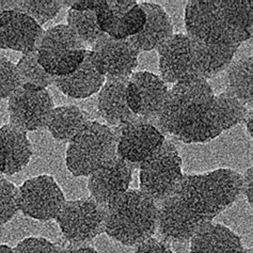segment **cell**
Listing matches in <instances>:
<instances>
[{
    "instance_id": "6da1fadb",
    "label": "cell",
    "mask_w": 253,
    "mask_h": 253,
    "mask_svg": "<svg viewBox=\"0 0 253 253\" xmlns=\"http://www.w3.org/2000/svg\"><path fill=\"white\" fill-rule=\"evenodd\" d=\"M242 194V175L221 168L202 174L183 175L175 196L196 214L212 221Z\"/></svg>"
},
{
    "instance_id": "7a4b0ae2",
    "label": "cell",
    "mask_w": 253,
    "mask_h": 253,
    "mask_svg": "<svg viewBox=\"0 0 253 253\" xmlns=\"http://www.w3.org/2000/svg\"><path fill=\"white\" fill-rule=\"evenodd\" d=\"M158 205L140 189H128L105 209L104 232L124 246H138L157 230Z\"/></svg>"
},
{
    "instance_id": "3957f363",
    "label": "cell",
    "mask_w": 253,
    "mask_h": 253,
    "mask_svg": "<svg viewBox=\"0 0 253 253\" xmlns=\"http://www.w3.org/2000/svg\"><path fill=\"white\" fill-rule=\"evenodd\" d=\"M214 97L212 88L204 78L196 77L176 83L169 89L154 124L164 135L175 137L200 113L211 107Z\"/></svg>"
},
{
    "instance_id": "277c9868",
    "label": "cell",
    "mask_w": 253,
    "mask_h": 253,
    "mask_svg": "<svg viewBox=\"0 0 253 253\" xmlns=\"http://www.w3.org/2000/svg\"><path fill=\"white\" fill-rule=\"evenodd\" d=\"M116 155V128L90 120L69 142L65 164L74 176H90Z\"/></svg>"
},
{
    "instance_id": "5b68a950",
    "label": "cell",
    "mask_w": 253,
    "mask_h": 253,
    "mask_svg": "<svg viewBox=\"0 0 253 253\" xmlns=\"http://www.w3.org/2000/svg\"><path fill=\"white\" fill-rule=\"evenodd\" d=\"M183 175L178 150L166 140L154 154L140 164V190L161 203L175 194Z\"/></svg>"
},
{
    "instance_id": "8992f818",
    "label": "cell",
    "mask_w": 253,
    "mask_h": 253,
    "mask_svg": "<svg viewBox=\"0 0 253 253\" xmlns=\"http://www.w3.org/2000/svg\"><path fill=\"white\" fill-rule=\"evenodd\" d=\"M37 52L43 69L51 76L61 77L84 62L88 49L68 25H57L44 31Z\"/></svg>"
},
{
    "instance_id": "52a82bcc",
    "label": "cell",
    "mask_w": 253,
    "mask_h": 253,
    "mask_svg": "<svg viewBox=\"0 0 253 253\" xmlns=\"http://www.w3.org/2000/svg\"><path fill=\"white\" fill-rule=\"evenodd\" d=\"M56 221L69 244L86 245L104 232L105 209L92 199L66 201Z\"/></svg>"
},
{
    "instance_id": "ba28073f",
    "label": "cell",
    "mask_w": 253,
    "mask_h": 253,
    "mask_svg": "<svg viewBox=\"0 0 253 253\" xmlns=\"http://www.w3.org/2000/svg\"><path fill=\"white\" fill-rule=\"evenodd\" d=\"M66 202L63 191L51 175L27 179L18 188V205L25 216L39 221L56 219Z\"/></svg>"
},
{
    "instance_id": "9c48e42d",
    "label": "cell",
    "mask_w": 253,
    "mask_h": 253,
    "mask_svg": "<svg viewBox=\"0 0 253 253\" xmlns=\"http://www.w3.org/2000/svg\"><path fill=\"white\" fill-rule=\"evenodd\" d=\"M187 36L204 44L235 42L226 26L218 0H191L185 8Z\"/></svg>"
},
{
    "instance_id": "30bf717a",
    "label": "cell",
    "mask_w": 253,
    "mask_h": 253,
    "mask_svg": "<svg viewBox=\"0 0 253 253\" xmlns=\"http://www.w3.org/2000/svg\"><path fill=\"white\" fill-rule=\"evenodd\" d=\"M117 155L134 165H140L161 148L165 135L155 124L141 118L117 126Z\"/></svg>"
},
{
    "instance_id": "8fae6325",
    "label": "cell",
    "mask_w": 253,
    "mask_h": 253,
    "mask_svg": "<svg viewBox=\"0 0 253 253\" xmlns=\"http://www.w3.org/2000/svg\"><path fill=\"white\" fill-rule=\"evenodd\" d=\"M54 108V101L47 90L21 85L9 97L10 124L26 132L41 129L46 127Z\"/></svg>"
},
{
    "instance_id": "7c38bea8",
    "label": "cell",
    "mask_w": 253,
    "mask_h": 253,
    "mask_svg": "<svg viewBox=\"0 0 253 253\" xmlns=\"http://www.w3.org/2000/svg\"><path fill=\"white\" fill-rule=\"evenodd\" d=\"M92 63L105 78H129L138 65L139 52L128 39L104 36L89 50Z\"/></svg>"
},
{
    "instance_id": "4fadbf2b",
    "label": "cell",
    "mask_w": 253,
    "mask_h": 253,
    "mask_svg": "<svg viewBox=\"0 0 253 253\" xmlns=\"http://www.w3.org/2000/svg\"><path fill=\"white\" fill-rule=\"evenodd\" d=\"M208 222L210 219L190 211L175 195L165 199L158 206L157 230L165 242H188Z\"/></svg>"
},
{
    "instance_id": "5bb4252c",
    "label": "cell",
    "mask_w": 253,
    "mask_h": 253,
    "mask_svg": "<svg viewBox=\"0 0 253 253\" xmlns=\"http://www.w3.org/2000/svg\"><path fill=\"white\" fill-rule=\"evenodd\" d=\"M127 104L138 118L156 120L167 98L169 88L161 76L151 72H134L127 84Z\"/></svg>"
},
{
    "instance_id": "9a60e30c",
    "label": "cell",
    "mask_w": 253,
    "mask_h": 253,
    "mask_svg": "<svg viewBox=\"0 0 253 253\" xmlns=\"http://www.w3.org/2000/svg\"><path fill=\"white\" fill-rule=\"evenodd\" d=\"M157 50L161 77L167 84L200 77L195 62L194 44L187 35H173Z\"/></svg>"
},
{
    "instance_id": "2e32d148",
    "label": "cell",
    "mask_w": 253,
    "mask_h": 253,
    "mask_svg": "<svg viewBox=\"0 0 253 253\" xmlns=\"http://www.w3.org/2000/svg\"><path fill=\"white\" fill-rule=\"evenodd\" d=\"M132 166L116 155L89 176L88 188L93 201L107 209L129 189Z\"/></svg>"
},
{
    "instance_id": "e0dca14e",
    "label": "cell",
    "mask_w": 253,
    "mask_h": 253,
    "mask_svg": "<svg viewBox=\"0 0 253 253\" xmlns=\"http://www.w3.org/2000/svg\"><path fill=\"white\" fill-rule=\"evenodd\" d=\"M44 30L31 17L16 10L0 14V48L21 51L24 55L37 51Z\"/></svg>"
},
{
    "instance_id": "ac0fdd59",
    "label": "cell",
    "mask_w": 253,
    "mask_h": 253,
    "mask_svg": "<svg viewBox=\"0 0 253 253\" xmlns=\"http://www.w3.org/2000/svg\"><path fill=\"white\" fill-rule=\"evenodd\" d=\"M32 145L27 132L11 124L0 127V174L11 176L27 167Z\"/></svg>"
},
{
    "instance_id": "d6986e66",
    "label": "cell",
    "mask_w": 253,
    "mask_h": 253,
    "mask_svg": "<svg viewBox=\"0 0 253 253\" xmlns=\"http://www.w3.org/2000/svg\"><path fill=\"white\" fill-rule=\"evenodd\" d=\"M129 78H107L98 92L97 110L110 127L132 121L138 117L127 104V84Z\"/></svg>"
},
{
    "instance_id": "ffe728a7",
    "label": "cell",
    "mask_w": 253,
    "mask_h": 253,
    "mask_svg": "<svg viewBox=\"0 0 253 253\" xmlns=\"http://www.w3.org/2000/svg\"><path fill=\"white\" fill-rule=\"evenodd\" d=\"M146 21L143 29L135 37L129 38L130 43L139 51H151L163 45L173 33L171 17L162 5L153 2H141Z\"/></svg>"
},
{
    "instance_id": "44dd1931",
    "label": "cell",
    "mask_w": 253,
    "mask_h": 253,
    "mask_svg": "<svg viewBox=\"0 0 253 253\" xmlns=\"http://www.w3.org/2000/svg\"><path fill=\"white\" fill-rule=\"evenodd\" d=\"M190 253H246L242 238L228 226L205 223L190 239Z\"/></svg>"
},
{
    "instance_id": "7402d4cb",
    "label": "cell",
    "mask_w": 253,
    "mask_h": 253,
    "mask_svg": "<svg viewBox=\"0 0 253 253\" xmlns=\"http://www.w3.org/2000/svg\"><path fill=\"white\" fill-rule=\"evenodd\" d=\"M105 82V76L92 63L88 50L84 62L71 74L55 77L54 84L66 96L84 99L99 92Z\"/></svg>"
},
{
    "instance_id": "603a6c76",
    "label": "cell",
    "mask_w": 253,
    "mask_h": 253,
    "mask_svg": "<svg viewBox=\"0 0 253 253\" xmlns=\"http://www.w3.org/2000/svg\"><path fill=\"white\" fill-rule=\"evenodd\" d=\"M194 44L195 62L200 77L211 79L217 76L234 60L241 44L226 42L219 44H204L191 40Z\"/></svg>"
},
{
    "instance_id": "cb8c5ba5",
    "label": "cell",
    "mask_w": 253,
    "mask_h": 253,
    "mask_svg": "<svg viewBox=\"0 0 253 253\" xmlns=\"http://www.w3.org/2000/svg\"><path fill=\"white\" fill-rule=\"evenodd\" d=\"M89 121V113L77 106H60L51 110L46 127L56 140L70 142Z\"/></svg>"
},
{
    "instance_id": "d4e9b609",
    "label": "cell",
    "mask_w": 253,
    "mask_h": 253,
    "mask_svg": "<svg viewBox=\"0 0 253 253\" xmlns=\"http://www.w3.org/2000/svg\"><path fill=\"white\" fill-rule=\"evenodd\" d=\"M226 26L239 44L248 41L253 32L252 0H218Z\"/></svg>"
},
{
    "instance_id": "484cf974",
    "label": "cell",
    "mask_w": 253,
    "mask_h": 253,
    "mask_svg": "<svg viewBox=\"0 0 253 253\" xmlns=\"http://www.w3.org/2000/svg\"><path fill=\"white\" fill-rule=\"evenodd\" d=\"M222 131L214 109V102H212L210 108L200 113L196 119L179 130L174 138L187 144L208 143L220 136Z\"/></svg>"
},
{
    "instance_id": "4316f807",
    "label": "cell",
    "mask_w": 253,
    "mask_h": 253,
    "mask_svg": "<svg viewBox=\"0 0 253 253\" xmlns=\"http://www.w3.org/2000/svg\"><path fill=\"white\" fill-rule=\"evenodd\" d=\"M229 88L244 105L252 108L253 103V62L252 56L233 60L226 69Z\"/></svg>"
},
{
    "instance_id": "83f0119b",
    "label": "cell",
    "mask_w": 253,
    "mask_h": 253,
    "mask_svg": "<svg viewBox=\"0 0 253 253\" xmlns=\"http://www.w3.org/2000/svg\"><path fill=\"white\" fill-rule=\"evenodd\" d=\"M68 26L85 47H93L99 39L106 36L99 27L95 11L70 9L68 12Z\"/></svg>"
},
{
    "instance_id": "f1b7e54d",
    "label": "cell",
    "mask_w": 253,
    "mask_h": 253,
    "mask_svg": "<svg viewBox=\"0 0 253 253\" xmlns=\"http://www.w3.org/2000/svg\"><path fill=\"white\" fill-rule=\"evenodd\" d=\"M214 109L223 131L246 121L248 115L247 106L228 89L219 95H215Z\"/></svg>"
},
{
    "instance_id": "f546056e",
    "label": "cell",
    "mask_w": 253,
    "mask_h": 253,
    "mask_svg": "<svg viewBox=\"0 0 253 253\" xmlns=\"http://www.w3.org/2000/svg\"><path fill=\"white\" fill-rule=\"evenodd\" d=\"M16 69L21 85L46 89L48 85L54 84L55 77L48 74L40 64L37 51L24 55L16 64Z\"/></svg>"
},
{
    "instance_id": "4dcf8cb0",
    "label": "cell",
    "mask_w": 253,
    "mask_h": 253,
    "mask_svg": "<svg viewBox=\"0 0 253 253\" xmlns=\"http://www.w3.org/2000/svg\"><path fill=\"white\" fill-rule=\"evenodd\" d=\"M137 4L134 0H103L95 11L99 27L106 35L110 36L121 18L132 6Z\"/></svg>"
},
{
    "instance_id": "1f68e13d",
    "label": "cell",
    "mask_w": 253,
    "mask_h": 253,
    "mask_svg": "<svg viewBox=\"0 0 253 253\" xmlns=\"http://www.w3.org/2000/svg\"><path fill=\"white\" fill-rule=\"evenodd\" d=\"M62 5V1L58 0H24L16 1L14 10L23 12L40 26H43L57 16Z\"/></svg>"
},
{
    "instance_id": "d6a6232c",
    "label": "cell",
    "mask_w": 253,
    "mask_h": 253,
    "mask_svg": "<svg viewBox=\"0 0 253 253\" xmlns=\"http://www.w3.org/2000/svg\"><path fill=\"white\" fill-rule=\"evenodd\" d=\"M145 21V13L141 8L140 3H137L121 18L116 29L113 30L109 37L120 40H126L135 37L143 29Z\"/></svg>"
},
{
    "instance_id": "836d02e7",
    "label": "cell",
    "mask_w": 253,
    "mask_h": 253,
    "mask_svg": "<svg viewBox=\"0 0 253 253\" xmlns=\"http://www.w3.org/2000/svg\"><path fill=\"white\" fill-rule=\"evenodd\" d=\"M17 211L18 188L8 179L0 176V225L11 221Z\"/></svg>"
},
{
    "instance_id": "e575fe53",
    "label": "cell",
    "mask_w": 253,
    "mask_h": 253,
    "mask_svg": "<svg viewBox=\"0 0 253 253\" xmlns=\"http://www.w3.org/2000/svg\"><path fill=\"white\" fill-rule=\"evenodd\" d=\"M19 86L16 64L9 59L0 57V99L9 98Z\"/></svg>"
},
{
    "instance_id": "d590c367",
    "label": "cell",
    "mask_w": 253,
    "mask_h": 253,
    "mask_svg": "<svg viewBox=\"0 0 253 253\" xmlns=\"http://www.w3.org/2000/svg\"><path fill=\"white\" fill-rule=\"evenodd\" d=\"M13 251L14 253H59L60 247L43 237H27L19 242Z\"/></svg>"
},
{
    "instance_id": "8d00e7d4",
    "label": "cell",
    "mask_w": 253,
    "mask_h": 253,
    "mask_svg": "<svg viewBox=\"0 0 253 253\" xmlns=\"http://www.w3.org/2000/svg\"><path fill=\"white\" fill-rule=\"evenodd\" d=\"M134 253H174L167 242L154 237L139 244Z\"/></svg>"
},
{
    "instance_id": "74e56055",
    "label": "cell",
    "mask_w": 253,
    "mask_h": 253,
    "mask_svg": "<svg viewBox=\"0 0 253 253\" xmlns=\"http://www.w3.org/2000/svg\"><path fill=\"white\" fill-rule=\"evenodd\" d=\"M103 0H77V1H62V4L70 5V9L76 11H96Z\"/></svg>"
},
{
    "instance_id": "f35d334b",
    "label": "cell",
    "mask_w": 253,
    "mask_h": 253,
    "mask_svg": "<svg viewBox=\"0 0 253 253\" xmlns=\"http://www.w3.org/2000/svg\"><path fill=\"white\" fill-rule=\"evenodd\" d=\"M242 194L247 198L250 206L253 202V169L249 168L242 176Z\"/></svg>"
},
{
    "instance_id": "ab89813d",
    "label": "cell",
    "mask_w": 253,
    "mask_h": 253,
    "mask_svg": "<svg viewBox=\"0 0 253 253\" xmlns=\"http://www.w3.org/2000/svg\"><path fill=\"white\" fill-rule=\"evenodd\" d=\"M59 253H98L96 249L88 245H66L60 247Z\"/></svg>"
},
{
    "instance_id": "60d3db41",
    "label": "cell",
    "mask_w": 253,
    "mask_h": 253,
    "mask_svg": "<svg viewBox=\"0 0 253 253\" xmlns=\"http://www.w3.org/2000/svg\"><path fill=\"white\" fill-rule=\"evenodd\" d=\"M16 5V1H12V0H0V14L5 11L14 10Z\"/></svg>"
},
{
    "instance_id": "b9f144b4",
    "label": "cell",
    "mask_w": 253,
    "mask_h": 253,
    "mask_svg": "<svg viewBox=\"0 0 253 253\" xmlns=\"http://www.w3.org/2000/svg\"><path fill=\"white\" fill-rule=\"evenodd\" d=\"M253 110L252 108L249 109L247 118H246V126H247V131L250 137H252V132H253Z\"/></svg>"
},
{
    "instance_id": "7bdbcfd3",
    "label": "cell",
    "mask_w": 253,
    "mask_h": 253,
    "mask_svg": "<svg viewBox=\"0 0 253 253\" xmlns=\"http://www.w3.org/2000/svg\"><path fill=\"white\" fill-rule=\"evenodd\" d=\"M0 253H14V251L8 245H0Z\"/></svg>"
},
{
    "instance_id": "ee69618b",
    "label": "cell",
    "mask_w": 253,
    "mask_h": 253,
    "mask_svg": "<svg viewBox=\"0 0 253 253\" xmlns=\"http://www.w3.org/2000/svg\"><path fill=\"white\" fill-rule=\"evenodd\" d=\"M0 176H2V175H1V174H0Z\"/></svg>"
}]
</instances>
